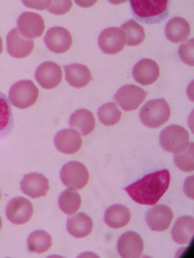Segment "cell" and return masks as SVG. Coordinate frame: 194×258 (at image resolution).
<instances>
[{
    "mask_svg": "<svg viewBox=\"0 0 194 258\" xmlns=\"http://www.w3.org/2000/svg\"><path fill=\"white\" fill-rule=\"evenodd\" d=\"M169 183L171 173L167 169H163L144 175L140 180L125 187V191L137 204L155 206L166 192Z\"/></svg>",
    "mask_w": 194,
    "mask_h": 258,
    "instance_id": "cell-1",
    "label": "cell"
},
{
    "mask_svg": "<svg viewBox=\"0 0 194 258\" xmlns=\"http://www.w3.org/2000/svg\"><path fill=\"white\" fill-rule=\"evenodd\" d=\"M132 11L136 19L146 24H155L163 21L168 15L169 2L162 0H144V2H131Z\"/></svg>",
    "mask_w": 194,
    "mask_h": 258,
    "instance_id": "cell-2",
    "label": "cell"
},
{
    "mask_svg": "<svg viewBox=\"0 0 194 258\" xmlns=\"http://www.w3.org/2000/svg\"><path fill=\"white\" fill-rule=\"evenodd\" d=\"M171 116V107L165 99H153L141 108L139 118L149 128H158L165 124Z\"/></svg>",
    "mask_w": 194,
    "mask_h": 258,
    "instance_id": "cell-3",
    "label": "cell"
},
{
    "mask_svg": "<svg viewBox=\"0 0 194 258\" xmlns=\"http://www.w3.org/2000/svg\"><path fill=\"white\" fill-rule=\"evenodd\" d=\"M39 91L32 81L22 80L14 83L9 91V99L14 107L27 109L34 106L38 99Z\"/></svg>",
    "mask_w": 194,
    "mask_h": 258,
    "instance_id": "cell-4",
    "label": "cell"
},
{
    "mask_svg": "<svg viewBox=\"0 0 194 258\" xmlns=\"http://www.w3.org/2000/svg\"><path fill=\"white\" fill-rule=\"evenodd\" d=\"M161 147L169 153L182 152L189 144V133L179 125H171L160 135Z\"/></svg>",
    "mask_w": 194,
    "mask_h": 258,
    "instance_id": "cell-5",
    "label": "cell"
},
{
    "mask_svg": "<svg viewBox=\"0 0 194 258\" xmlns=\"http://www.w3.org/2000/svg\"><path fill=\"white\" fill-rule=\"evenodd\" d=\"M61 181L69 189H82L88 182V170L79 161H69L64 165L61 173Z\"/></svg>",
    "mask_w": 194,
    "mask_h": 258,
    "instance_id": "cell-6",
    "label": "cell"
},
{
    "mask_svg": "<svg viewBox=\"0 0 194 258\" xmlns=\"http://www.w3.org/2000/svg\"><path fill=\"white\" fill-rule=\"evenodd\" d=\"M126 44L124 31L118 27L104 29L99 37V46L105 54H118Z\"/></svg>",
    "mask_w": 194,
    "mask_h": 258,
    "instance_id": "cell-7",
    "label": "cell"
},
{
    "mask_svg": "<svg viewBox=\"0 0 194 258\" xmlns=\"http://www.w3.org/2000/svg\"><path fill=\"white\" fill-rule=\"evenodd\" d=\"M147 97L141 87L133 84L124 85L115 95V100L125 111H134L138 108Z\"/></svg>",
    "mask_w": 194,
    "mask_h": 258,
    "instance_id": "cell-8",
    "label": "cell"
},
{
    "mask_svg": "<svg viewBox=\"0 0 194 258\" xmlns=\"http://www.w3.org/2000/svg\"><path fill=\"white\" fill-rule=\"evenodd\" d=\"M45 24L43 18L35 12H24L18 19V29L21 36L26 39H35L43 35Z\"/></svg>",
    "mask_w": 194,
    "mask_h": 258,
    "instance_id": "cell-9",
    "label": "cell"
},
{
    "mask_svg": "<svg viewBox=\"0 0 194 258\" xmlns=\"http://www.w3.org/2000/svg\"><path fill=\"white\" fill-rule=\"evenodd\" d=\"M34 213V208L30 201L23 197H16L9 201L6 208L7 219L12 224H26Z\"/></svg>",
    "mask_w": 194,
    "mask_h": 258,
    "instance_id": "cell-10",
    "label": "cell"
},
{
    "mask_svg": "<svg viewBox=\"0 0 194 258\" xmlns=\"http://www.w3.org/2000/svg\"><path fill=\"white\" fill-rule=\"evenodd\" d=\"M35 79L44 90H52L62 82V69L56 62L45 61L36 69Z\"/></svg>",
    "mask_w": 194,
    "mask_h": 258,
    "instance_id": "cell-11",
    "label": "cell"
},
{
    "mask_svg": "<svg viewBox=\"0 0 194 258\" xmlns=\"http://www.w3.org/2000/svg\"><path fill=\"white\" fill-rule=\"evenodd\" d=\"M46 47L53 53L61 54L67 52L71 47L72 38L70 32L64 27H52L44 36Z\"/></svg>",
    "mask_w": 194,
    "mask_h": 258,
    "instance_id": "cell-12",
    "label": "cell"
},
{
    "mask_svg": "<svg viewBox=\"0 0 194 258\" xmlns=\"http://www.w3.org/2000/svg\"><path fill=\"white\" fill-rule=\"evenodd\" d=\"M146 214V222L149 228L155 231H164L171 226L174 213L172 209L165 205H155Z\"/></svg>",
    "mask_w": 194,
    "mask_h": 258,
    "instance_id": "cell-13",
    "label": "cell"
},
{
    "mask_svg": "<svg viewBox=\"0 0 194 258\" xmlns=\"http://www.w3.org/2000/svg\"><path fill=\"white\" fill-rule=\"evenodd\" d=\"M143 251V241L138 233L127 231L118 241V252L122 258H138Z\"/></svg>",
    "mask_w": 194,
    "mask_h": 258,
    "instance_id": "cell-14",
    "label": "cell"
},
{
    "mask_svg": "<svg viewBox=\"0 0 194 258\" xmlns=\"http://www.w3.org/2000/svg\"><path fill=\"white\" fill-rule=\"evenodd\" d=\"M35 43L32 40L21 36L19 30L14 28L7 36L8 53L15 58H25L34 50Z\"/></svg>",
    "mask_w": 194,
    "mask_h": 258,
    "instance_id": "cell-15",
    "label": "cell"
},
{
    "mask_svg": "<svg viewBox=\"0 0 194 258\" xmlns=\"http://www.w3.org/2000/svg\"><path fill=\"white\" fill-rule=\"evenodd\" d=\"M54 145L64 154H75L82 147V138L76 129H63L54 137Z\"/></svg>",
    "mask_w": 194,
    "mask_h": 258,
    "instance_id": "cell-16",
    "label": "cell"
},
{
    "mask_svg": "<svg viewBox=\"0 0 194 258\" xmlns=\"http://www.w3.org/2000/svg\"><path fill=\"white\" fill-rule=\"evenodd\" d=\"M48 187V180L41 173H28L21 181L22 191L31 198L45 196Z\"/></svg>",
    "mask_w": 194,
    "mask_h": 258,
    "instance_id": "cell-17",
    "label": "cell"
},
{
    "mask_svg": "<svg viewBox=\"0 0 194 258\" xmlns=\"http://www.w3.org/2000/svg\"><path fill=\"white\" fill-rule=\"evenodd\" d=\"M133 77L137 83L141 85H151L157 82L160 77V68L156 60L143 58L135 64Z\"/></svg>",
    "mask_w": 194,
    "mask_h": 258,
    "instance_id": "cell-18",
    "label": "cell"
},
{
    "mask_svg": "<svg viewBox=\"0 0 194 258\" xmlns=\"http://www.w3.org/2000/svg\"><path fill=\"white\" fill-rule=\"evenodd\" d=\"M67 83L75 88H83L92 81L91 71L82 63H70L64 67Z\"/></svg>",
    "mask_w": 194,
    "mask_h": 258,
    "instance_id": "cell-19",
    "label": "cell"
},
{
    "mask_svg": "<svg viewBox=\"0 0 194 258\" xmlns=\"http://www.w3.org/2000/svg\"><path fill=\"white\" fill-rule=\"evenodd\" d=\"M190 24L182 18L176 16L169 20L165 27V35L173 43H181L190 36Z\"/></svg>",
    "mask_w": 194,
    "mask_h": 258,
    "instance_id": "cell-20",
    "label": "cell"
},
{
    "mask_svg": "<svg viewBox=\"0 0 194 258\" xmlns=\"http://www.w3.org/2000/svg\"><path fill=\"white\" fill-rule=\"evenodd\" d=\"M93 221L85 213H78L68 217L67 231L75 238H85L92 232Z\"/></svg>",
    "mask_w": 194,
    "mask_h": 258,
    "instance_id": "cell-21",
    "label": "cell"
},
{
    "mask_svg": "<svg viewBox=\"0 0 194 258\" xmlns=\"http://www.w3.org/2000/svg\"><path fill=\"white\" fill-rule=\"evenodd\" d=\"M131 221V212L123 205H113L105 212V223L111 228H122Z\"/></svg>",
    "mask_w": 194,
    "mask_h": 258,
    "instance_id": "cell-22",
    "label": "cell"
},
{
    "mask_svg": "<svg viewBox=\"0 0 194 258\" xmlns=\"http://www.w3.org/2000/svg\"><path fill=\"white\" fill-rule=\"evenodd\" d=\"M70 127L77 129L83 136L90 135L95 129V117L91 111L86 109L77 110L69 118Z\"/></svg>",
    "mask_w": 194,
    "mask_h": 258,
    "instance_id": "cell-23",
    "label": "cell"
},
{
    "mask_svg": "<svg viewBox=\"0 0 194 258\" xmlns=\"http://www.w3.org/2000/svg\"><path fill=\"white\" fill-rule=\"evenodd\" d=\"M194 232V219L192 216H181L176 221L172 230V238L178 244H187L192 240Z\"/></svg>",
    "mask_w": 194,
    "mask_h": 258,
    "instance_id": "cell-24",
    "label": "cell"
},
{
    "mask_svg": "<svg viewBox=\"0 0 194 258\" xmlns=\"http://www.w3.org/2000/svg\"><path fill=\"white\" fill-rule=\"evenodd\" d=\"M14 127L12 107L7 96L0 92V140L9 136Z\"/></svg>",
    "mask_w": 194,
    "mask_h": 258,
    "instance_id": "cell-25",
    "label": "cell"
},
{
    "mask_svg": "<svg viewBox=\"0 0 194 258\" xmlns=\"http://www.w3.org/2000/svg\"><path fill=\"white\" fill-rule=\"evenodd\" d=\"M27 246L32 253H44L52 246V237L44 230H36L28 236Z\"/></svg>",
    "mask_w": 194,
    "mask_h": 258,
    "instance_id": "cell-26",
    "label": "cell"
},
{
    "mask_svg": "<svg viewBox=\"0 0 194 258\" xmlns=\"http://www.w3.org/2000/svg\"><path fill=\"white\" fill-rule=\"evenodd\" d=\"M59 207L65 214H75L81 207V196L79 192L69 188L62 191L59 197Z\"/></svg>",
    "mask_w": 194,
    "mask_h": 258,
    "instance_id": "cell-27",
    "label": "cell"
},
{
    "mask_svg": "<svg viewBox=\"0 0 194 258\" xmlns=\"http://www.w3.org/2000/svg\"><path fill=\"white\" fill-rule=\"evenodd\" d=\"M121 29L124 31L126 37V44L129 46L139 45L144 40V29L134 20H129L124 23Z\"/></svg>",
    "mask_w": 194,
    "mask_h": 258,
    "instance_id": "cell-28",
    "label": "cell"
},
{
    "mask_svg": "<svg viewBox=\"0 0 194 258\" xmlns=\"http://www.w3.org/2000/svg\"><path fill=\"white\" fill-rule=\"evenodd\" d=\"M97 115L101 123L105 126H113L120 122L122 113L119 110L118 106L113 102L105 103L97 111Z\"/></svg>",
    "mask_w": 194,
    "mask_h": 258,
    "instance_id": "cell-29",
    "label": "cell"
},
{
    "mask_svg": "<svg viewBox=\"0 0 194 258\" xmlns=\"http://www.w3.org/2000/svg\"><path fill=\"white\" fill-rule=\"evenodd\" d=\"M193 143L188 144L182 152L177 153L174 157V161L178 169L183 172H192L194 170V159H193Z\"/></svg>",
    "mask_w": 194,
    "mask_h": 258,
    "instance_id": "cell-30",
    "label": "cell"
},
{
    "mask_svg": "<svg viewBox=\"0 0 194 258\" xmlns=\"http://www.w3.org/2000/svg\"><path fill=\"white\" fill-rule=\"evenodd\" d=\"M193 48H194V40L191 39L188 42H185L179 46V57L181 60L189 64V66H193L194 64V56H193Z\"/></svg>",
    "mask_w": 194,
    "mask_h": 258,
    "instance_id": "cell-31",
    "label": "cell"
},
{
    "mask_svg": "<svg viewBox=\"0 0 194 258\" xmlns=\"http://www.w3.org/2000/svg\"><path fill=\"white\" fill-rule=\"evenodd\" d=\"M71 6L72 3L70 0L69 2L67 0H65V2H51L50 7L46 10L53 14H65L71 9Z\"/></svg>",
    "mask_w": 194,
    "mask_h": 258,
    "instance_id": "cell-32",
    "label": "cell"
},
{
    "mask_svg": "<svg viewBox=\"0 0 194 258\" xmlns=\"http://www.w3.org/2000/svg\"><path fill=\"white\" fill-rule=\"evenodd\" d=\"M23 4L27 7L35 8V9H38V10H43V9H47V8L50 7L51 2H35V3L23 2Z\"/></svg>",
    "mask_w": 194,
    "mask_h": 258,
    "instance_id": "cell-33",
    "label": "cell"
},
{
    "mask_svg": "<svg viewBox=\"0 0 194 258\" xmlns=\"http://www.w3.org/2000/svg\"><path fill=\"white\" fill-rule=\"evenodd\" d=\"M2 52H3V40L0 38V54H2Z\"/></svg>",
    "mask_w": 194,
    "mask_h": 258,
    "instance_id": "cell-34",
    "label": "cell"
},
{
    "mask_svg": "<svg viewBox=\"0 0 194 258\" xmlns=\"http://www.w3.org/2000/svg\"><path fill=\"white\" fill-rule=\"evenodd\" d=\"M2 228H3V220L2 217H0V230H2Z\"/></svg>",
    "mask_w": 194,
    "mask_h": 258,
    "instance_id": "cell-35",
    "label": "cell"
},
{
    "mask_svg": "<svg viewBox=\"0 0 194 258\" xmlns=\"http://www.w3.org/2000/svg\"><path fill=\"white\" fill-rule=\"evenodd\" d=\"M0 198H2V192H0Z\"/></svg>",
    "mask_w": 194,
    "mask_h": 258,
    "instance_id": "cell-36",
    "label": "cell"
}]
</instances>
